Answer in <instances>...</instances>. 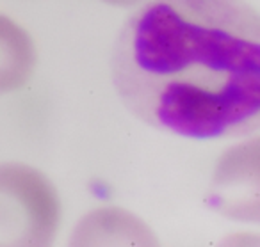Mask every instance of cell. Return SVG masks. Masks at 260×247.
Segmentation results:
<instances>
[{
	"label": "cell",
	"mask_w": 260,
	"mask_h": 247,
	"mask_svg": "<svg viewBox=\"0 0 260 247\" xmlns=\"http://www.w3.org/2000/svg\"><path fill=\"white\" fill-rule=\"evenodd\" d=\"M112 77L123 103L191 139L255 132L260 20L244 0H153L125 23Z\"/></svg>",
	"instance_id": "1"
},
{
	"label": "cell",
	"mask_w": 260,
	"mask_h": 247,
	"mask_svg": "<svg viewBox=\"0 0 260 247\" xmlns=\"http://www.w3.org/2000/svg\"><path fill=\"white\" fill-rule=\"evenodd\" d=\"M59 224L52 183L36 169L0 165V245H45Z\"/></svg>",
	"instance_id": "2"
},
{
	"label": "cell",
	"mask_w": 260,
	"mask_h": 247,
	"mask_svg": "<svg viewBox=\"0 0 260 247\" xmlns=\"http://www.w3.org/2000/svg\"><path fill=\"white\" fill-rule=\"evenodd\" d=\"M36 48L13 20L0 16V94L23 87L34 73Z\"/></svg>",
	"instance_id": "3"
},
{
	"label": "cell",
	"mask_w": 260,
	"mask_h": 247,
	"mask_svg": "<svg viewBox=\"0 0 260 247\" xmlns=\"http://www.w3.org/2000/svg\"><path fill=\"white\" fill-rule=\"evenodd\" d=\"M148 229L121 210H100L86 217L75 235L77 243H146Z\"/></svg>",
	"instance_id": "4"
},
{
	"label": "cell",
	"mask_w": 260,
	"mask_h": 247,
	"mask_svg": "<svg viewBox=\"0 0 260 247\" xmlns=\"http://www.w3.org/2000/svg\"><path fill=\"white\" fill-rule=\"evenodd\" d=\"M107 4H112V6H134V4H139L143 0H104Z\"/></svg>",
	"instance_id": "5"
}]
</instances>
